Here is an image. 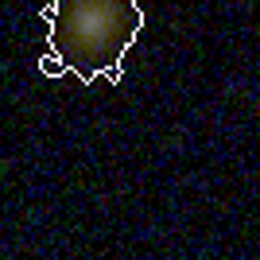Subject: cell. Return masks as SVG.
Returning a JSON list of instances; mask_svg holds the SVG:
<instances>
[{"label":"cell","instance_id":"1","mask_svg":"<svg viewBox=\"0 0 260 260\" xmlns=\"http://www.w3.org/2000/svg\"><path fill=\"white\" fill-rule=\"evenodd\" d=\"M39 16L51 23L47 51L58 54L70 74L120 86V58L144 27L140 0H51Z\"/></svg>","mask_w":260,"mask_h":260},{"label":"cell","instance_id":"2","mask_svg":"<svg viewBox=\"0 0 260 260\" xmlns=\"http://www.w3.org/2000/svg\"><path fill=\"white\" fill-rule=\"evenodd\" d=\"M39 70H43L47 78H58V74H66L62 58H58V54H54V51H47V54H43V62H39Z\"/></svg>","mask_w":260,"mask_h":260}]
</instances>
